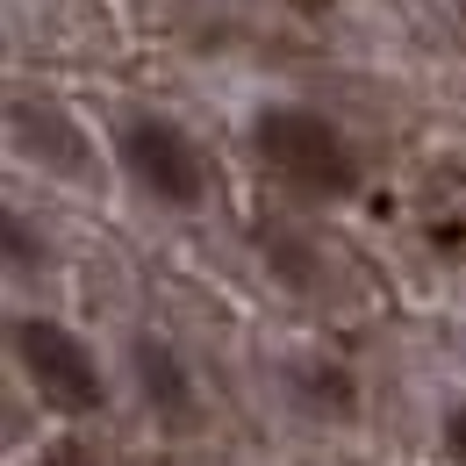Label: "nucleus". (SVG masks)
<instances>
[{"label": "nucleus", "instance_id": "5", "mask_svg": "<svg viewBox=\"0 0 466 466\" xmlns=\"http://www.w3.org/2000/svg\"><path fill=\"white\" fill-rule=\"evenodd\" d=\"M7 129H15V151H22V158H44V166H58V173H86V144H79V129H72L51 101H15V108H7Z\"/></svg>", "mask_w": 466, "mask_h": 466}, {"label": "nucleus", "instance_id": "9", "mask_svg": "<svg viewBox=\"0 0 466 466\" xmlns=\"http://www.w3.org/2000/svg\"><path fill=\"white\" fill-rule=\"evenodd\" d=\"M438 438H445V452H452V466H466V402L445 409V423H438Z\"/></svg>", "mask_w": 466, "mask_h": 466}, {"label": "nucleus", "instance_id": "1", "mask_svg": "<svg viewBox=\"0 0 466 466\" xmlns=\"http://www.w3.org/2000/svg\"><path fill=\"white\" fill-rule=\"evenodd\" d=\"M251 158L266 166V179H280L301 201H351L366 187V158L323 108H301V101H266L251 116Z\"/></svg>", "mask_w": 466, "mask_h": 466}, {"label": "nucleus", "instance_id": "10", "mask_svg": "<svg viewBox=\"0 0 466 466\" xmlns=\"http://www.w3.org/2000/svg\"><path fill=\"white\" fill-rule=\"evenodd\" d=\"M294 15H330V7H345V0H288Z\"/></svg>", "mask_w": 466, "mask_h": 466}, {"label": "nucleus", "instance_id": "3", "mask_svg": "<svg viewBox=\"0 0 466 466\" xmlns=\"http://www.w3.org/2000/svg\"><path fill=\"white\" fill-rule=\"evenodd\" d=\"M7 345H15L22 380L36 388V402H51L58 416H72V423H86V416L108 409V373H101L94 345H86L79 330H65L58 316H15Z\"/></svg>", "mask_w": 466, "mask_h": 466}, {"label": "nucleus", "instance_id": "2", "mask_svg": "<svg viewBox=\"0 0 466 466\" xmlns=\"http://www.w3.org/2000/svg\"><path fill=\"white\" fill-rule=\"evenodd\" d=\"M116 166L122 179L144 194V201H158V208H201L208 201V151L194 144V129L173 116H158V108H137V116L116 122Z\"/></svg>", "mask_w": 466, "mask_h": 466}, {"label": "nucleus", "instance_id": "4", "mask_svg": "<svg viewBox=\"0 0 466 466\" xmlns=\"http://www.w3.org/2000/svg\"><path fill=\"white\" fill-rule=\"evenodd\" d=\"M129 373H137V395L151 409V423H166V431H194L201 423V388H194V366L173 351V338L137 330L129 338Z\"/></svg>", "mask_w": 466, "mask_h": 466}, {"label": "nucleus", "instance_id": "7", "mask_svg": "<svg viewBox=\"0 0 466 466\" xmlns=\"http://www.w3.org/2000/svg\"><path fill=\"white\" fill-rule=\"evenodd\" d=\"M36 466H116V460H108V452H94L86 438H51Z\"/></svg>", "mask_w": 466, "mask_h": 466}, {"label": "nucleus", "instance_id": "8", "mask_svg": "<svg viewBox=\"0 0 466 466\" xmlns=\"http://www.w3.org/2000/svg\"><path fill=\"white\" fill-rule=\"evenodd\" d=\"M7 251H15V273L44 266V244H29V223H22V216H7Z\"/></svg>", "mask_w": 466, "mask_h": 466}, {"label": "nucleus", "instance_id": "6", "mask_svg": "<svg viewBox=\"0 0 466 466\" xmlns=\"http://www.w3.org/2000/svg\"><path fill=\"white\" fill-rule=\"evenodd\" d=\"M294 395L309 409H323V416H351L359 409V388H351V373L338 359H301L294 366Z\"/></svg>", "mask_w": 466, "mask_h": 466}]
</instances>
